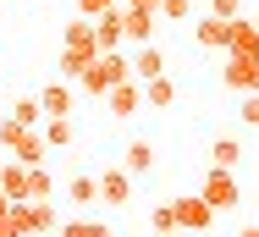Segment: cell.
Masks as SVG:
<instances>
[{
  "label": "cell",
  "instance_id": "17",
  "mask_svg": "<svg viewBox=\"0 0 259 237\" xmlns=\"http://www.w3.org/2000/svg\"><path fill=\"white\" fill-rule=\"evenodd\" d=\"M209 166L237 171V166H243V138H215V143H209Z\"/></svg>",
  "mask_w": 259,
  "mask_h": 237
},
{
  "label": "cell",
  "instance_id": "6",
  "mask_svg": "<svg viewBox=\"0 0 259 237\" xmlns=\"http://www.w3.org/2000/svg\"><path fill=\"white\" fill-rule=\"evenodd\" d=\"M94 188H100V204H133V177L121 171V166H105L100 177H94Z\"/></svg>",
  "mask_w": 259,
  "mask_h": 237
},
{
  "label": "cell",
  "instance_id": "10",
  "mask_svg": "<svg viewBox=\"0 0 259 237\" xmlns=\"http://www.w3.org/2000/svg\"><path fill=\"white\" fill-rule=\"evenodd\" d=\"M0 193H6L11 204H17V199H28V166H22V160H11V154L0 160Z\"/></svg>",
  "mask_w": 259,
  "mask_h": 237
},
{
  "label": "cell",
  "instance_id": "3",
  "mask_svg": "<svg viewBox=\"0 0 259 237\" xmlns=\"http://www.w3.org/2000/svg\"><path fill=\"white\" fill-rule=\"evenodd\" d=\"M221 83H226L232 94H259V55H248V50H226Z\"/></svg>",
  "mask_w": 259,
  "mask_h": 237
},
{
  "label": "cell",
  "instance_id": "11",
  "mask_svg": "<svg viewBox=\"0 0 259 237\" xmlns=\"http://www.w3.org/2000/svg\"><path fill=\"white\" fill-rule=\"evenodd\" d=\"M61 50H77V55H100V45H94V22H89V17H72V22H66V39H61Z\"/></svg>",
  "mask_w": 259,
  "mask_h": 237
},
{
  "label": "cell",
  "instance_id": "18",
  "mask_svg": "<svg viewBox=\"0 0 259 237\" xmlns=\"http://www.w3.org/2000/svg\"><path fill=\"white\" fill-rule=\"evenodd\" d=\"M11 160H22V166H45V160H50V143L39 138V127H33L28 138H22L17 149H11Z\"/></svg>",
  "mask_w": 259,
  "mask_h": 237
},
{
  "label": "cell",
  "instance_id": "37",
  "mask_svg": "<svg viewBox=\"0 0 259 237\" xmlns=\"http://www.w3.org/2000/svg\"><path fill=\"white\" fill-rule=\"evenodd\" d=\"M0 17H6V6H0Z\"/></svg>",
  "mask_w": 259,
  "mask_h": 237
},
{
  "label": "cell",
  "instance_id": "15",
  "mask_svg": "<svg viewBox=\"0 0 259 237\" xmlns=\"http://www.w3.org/2000/svg\"><path fill=\"white\" fill-rule=\"evenodd\" d=\"M39 138L50 143V149H66V143L77 138V122H72V116H45V122H39Z\"/></svg>",
  "mask_w": 259,
  "mask_h": 237
},
{
  "label": "cell",
  "instance_id": "19",
  "mask_svg": "<svg viewBox=\"0 0 259 237\" xmlns=\"http://www.w3.org/2000/svg\"><path fill=\"white\" fill-rule=\"evenodd\" d=\"M66 204H77V210H94V204H100V188H94V177H89V171L66 182Z\"/></svg>",
  "mask_w": 259,
  "mask_h": 237
},
{
  "label": "cell",
  "instance_id": "38",
  "mask_svg": "<svg viewBox=\"0 0 259 237\" xmlns=\"http://www.w3.org/2000/svg\"><path fill=\"white\" fill-rule=\"evenodd\" d=\"M0 160H6V154H0Z\"/></svg>",
  "mask_w": 259,
  "mask_h": 237
},
{
  "label": "cell",
  "instance_id": "24",
  "mask_svg": "<svg viewBox=\"0 0 259 237\" xmlns=\"http://www.w3.org/2000/svg\"><path fill=\"white\" fill-rule=\"evenodd\" d=\"M89 61H94V55H77V50H61V61H55V66H61V77H66V83H77V72H83Z\"/></svg>",
  "mask_w": 259,
  "mask_h": 237
},
{
  "label": "cell",
  "instance_id": "30",
  "mask_svg": "<svg viewBox=\"0 0 259 237\" xmlns=\"http://www.w3.org/2000/svg\"><path fill=\"white\" fill-rule=\"evenodd\" d=\"M121 6H160V0H121Z\"/></svg>",
  "mask_w": 259,
  "mask_h": 237
},
{
  "label": "cell",
  "instance_id": "20",
  "mask_svg": "<svg viewBox=\"0 0 259 237\" xmlns=\"http://www.w3.org/2000/svg\"><path fill=\"white\" fill-rule=\"evenodd\" d=\"M50 237H110V226H105V221H89V215H83V221H61V226H55Z\"/></svg>",
  "mask_w": 259,
  "mask_h": 237
},
{
  "label": "cell",
  "instance_id": "22",
  "mask_svg": "<svg viewBox=\"0 0 259 237\" xmlns=\"http://www.w3.org/2000/svg\"><path fill=\"white\" fill-rule=\"evenodd\" d=\"M28 133H33V127H22L17 116H0V154H11V149L28 138Z\"/></svg>",
  "mask_w": 259,
  "mask_h": 237
},
{
  "label": "cell",
  "instance_id": "33",
  "mask_svg": "<svg viewBox=\"0 0 259 237\" xmlns=\"http://www.w3.org/2000/svg\"><path fill=\"white\" fill-rule=\"evenodd\" d=\"M160 237H188V232H182V226H177V232H160Z\"/></svg>",
  "mask_w": 259,
  "mask_h": 237
},
{
  "label": "cell",
  "instance_id": "32",
  "mask_svg": "<svg viewBox=\"0 0 259 237\" xmlns=\"http://www.w3.org/2000/svg\"><path fill=\"white\" fill-rule=\"evenodd\" d=\"M0 237H11V232H6V210H0Z\"/></svg>",
  "mask_w": 259,
  "mask_h": 237
},
{
  "label": "cell",
  "instance_id": "5",
  "mask_svg": "<svg viewBox=\"0 0 259 237\" xmlns=\"http://www.w3.org/2000/svg\"><path fill=\"white\" fill-rule=\"evenodd\" d=\"M171 210H177V226H182V232H209V226H215V210H209L199 193H188V199H171Z\"/></svg>",
  "mask_w": 259,
  "mask_h": 237
},
{
  "label": "cell",
  "instance_id": "16",
  "mask_svg": "<svg viewBox=\"0 0 259 237\" xmlns=\"http://www.w3.org/2000/svg\"><path fill=\"white\" fill-rule=\"evenodd\" d=\"M94 45L100 50H121V6L105 11V17H94Z\"/></svg>",
  "mask_w": 259,
  "mask_h": 237
},
{
  "label": "cell",
  "instance_id": "25",
  "mask_svg": "<svg viewBox=\"0 0 259 237\" xmlns=\"http://www.w3.org/2000/svg\"><path fill=\"white\" fill-rule=\"evenodd\" d=\"M6 116H17L22 127H39V122H45V110H39V99H17V105H11Z\"/></svg>",
  "mask_w": 259,
  "mask_h": 237
},
{
  "label": "cell",
  "instance_id": "23",
  "mask_svg": "<svg viewBox=\"0 0 259 237\" xmlns=\"http://www.w3.org/2000/svg\"><path fill=\"white\" fill-rule=\"evenodd\" d=\"M149 232H177V210H171V199H165V204H155V210H149Z\"/></svg>",
  "mask_w": 259,
  "mask_h": 237
},
{
  "label": "cell",
  "instance_id": "21",
  "mask_svg": "<svg viewBox=\"0 0 259 237\" xmlns=\"http://www.w3.org/2000/svg\"><path fill=\"white\" fill-rule=\"evenodd\" d=\"M28 199H55V177H50V166H28Z\"/></svg>",
  "mask_w": 259,
  "mask_h": 237
},
{
  "label": "cell",
  "instance_id": "31",
  "mask_svg": "<svg viewBox=\"0 0 259 237\" xmlns=\"http://www.w3.org/2000/svg\"><path fill=\"white\" fill-rule=\"evenodd\" d=\"M237 237H259V226H243V232H237Z\"/></svg>",
  "mask_w": 259,
  "mask_h": 237
},
{
  "label": "cell",
  "instance_id": "9",
  "mask_svg": "<svg viewBox=\"0 0 259 237\" xmlns=\"http://www.w3.org/2000/svg\"><path fill=\"white\" fill-rule=\"evenodd\" d=\"M121 171H127V177H149V171H155V143H149V138H133L127 154H121Z\"/></svg>",
  "mask_w": 259,
  "mask_h": 237
},
{
  "label": "cell",
  "instance_id": "8",
  "mask_svg": "<svg viewBox=\"0 0 259 237\" xmlns=\"http://www.w3.org/2000/svg\"><path fill=\"white\" fill-rule=\"evenodd\" d=\"M72 99H77V89L66 77H55V83H45V94H39V110L45 116H72Z\"/></svg>",
  "mask_w": 259,
  "mask_h": 237
},
{
  "label": "cell",
  "instance_id": "14",
  "mask_svg": "<svg viewBox=\"0 0 259 237\" xmlns=\"http://www.w3.org/2000/svg\"><path fill=\"white\" fill-rule=\"evenodd\" d=\"M193 39L204 50H226V39H232V22H221V17H199L193 22Z\"/></svg>",
  "mask_w": 259,
  "mask_h": 237
},
{
  "label": "cell",
  "instance_id": "26",
  "mask_svg": "<svg viewBox=\"0 0 259 237\" xmlns=\"http://www.w3.org/2000/svg\"><path fill=\"white\" fill-rule=\"evenodd\" d=\"M155 17H171V22H188V17H193V0H160V6H155Z\"/></svg>",
  "mask_w": 259,
  "mask_h": 237
},
{
  "label": "cell",
  "instance_id": "2",
  "mask_svg": "<svg viewBox=\"0 0 259 237\" xmlns=\"http://www.w3.org/2000/svg\"><path fill=\"white\" fill-rule=\"evenodd\" d=\"M199 199H204L215 215H232V210L243 204V188H237V177H232V171L209 166V171H204V182H199Z\"/></svg>",
  "mask_w": 259,
  "mask_h": 237
},
{
  "label": "cell",
  "instance_id": "12",
  "mask_svg": "<svg viewBox=\"0 0 259 237\" xmlns=\"http://www.w3.org/2000/svg\"><path fill=\"white\" fill-rule=\"evenodd\" d=\"M127 66H133V77L144 83V77H160V72H165V55H160V45H138L127 55Z\"/></svg>",
  "mask_w": 259,
  "mask_h": 237
},
{
  "label": "cell",
  "instance_id": "28",
  "mask_svg": "<svg viewBox=\"0 0 259 237\" xmlns=\"http://www.w3.org/2000/svg\"><path fill=\"white\" fill-rule=\"evenodd\" d=\"M209 17H221V22L243 17V0H209Z\"/></svg>",
  "mask_w": 259,
  "mask_h": 237
},
{
  "label": "cell",
  "instance_id": "34",
  "mask_svg": "<svg viewBox=\"0 0 259 237\" xmlns=\"http://www.w3.org/2000/svg\"><path fill=\"white\" fill-rule=\"evenodd\" d=\"M6 204H11V199H6V193H0V210H6Z\"/></svg>",
  "mask_w": 259,
  "mask_h": 237
},
{
  "label": "cell",
  "instance_id": "27",
  "mask_svg": "<svg viewBox=\"0 0 259 237\" xmlns=\"http://www.w3.org/2000/svg\"><path fill=\"white\" fill-rule=\"evenodd\" d=\"M116 6H121V0H77V17L94 22V17H105V11H116Z\"/></svg>",
  "mask_w": 259,
  "mask_h": 237
},
{
  "label": "cell",
  "instance_id": "13",
  "mask_svg": "<svg viewBox=\"0 0 259 237\" xmlns=\"http://www.w3.org/2000/svg\"><path fill=\"white\" fill-rule=\"evenodd\" d=\"M138 89H144V105H149V110H171V105H177V83H171L165 72H160V77H144Z\"/></svg>",
  "mask_w": 259,
  "mask_h": 237
},
{
  "label": "cell",
  "instance_id": "4",
  "mask_svg": "<svg viewBox=\"0 0 259 237\" xmlns=\"http://www.w3.org/2000/svg\"><path fill=\"white\" fill-rule=\"evenodd\" d=\"M155 6H121V45L138 50V45H155Z\"/></svg>",
  "mask_w": 259,
  "mask_h": 237
},
{
  "label": "cell",
  "instance_id": "29",
  "mask_svg": "<svg viewBox=\"0 0 259 237\" xmlns=\"http://www.w3.org/2000/svg\"><path fill=\"white\" fill-rule=\"evenodd\" d=\"M237 116H243V127L259 133V94H243V110H237Z\"/></svg>",
  "mask_w": 259,
  "mask_h": 237
},
{
  "label": "cell",
  "instance_id": "7",
  "mask_svg": "<svg viewBox=\"0 0 259 237\" xmlns=\"http://www.w3.org/2000/svg\"><path fill=\"white\" fill-rule=\"evenodd\" d=\"M105 105H110V116H116V122L138 116V105H144V89H138V77H121L116 89H105Z\"/></svg>",
  "mask_w": 259,
  "mask_h": 237
},
{
  "label": "cell",
  "instance_id": "1",
  "mask_svg": "<svg viewBox=\"0 0 259 237\" xmlns=\"http://www.w3.org/2000/svg\"><path fill=\"white\" fill-rule=\"evenodd\" d=\"M121 77H133V66H127V50H100L83 72H77V94H94V99H105V89H116Z\"/></svg>",
  "mask_w": 259,
  "mask_h": 237
},
{
  "label": "cell",
  "instance_id": "35",
  "mask_svg": "<svg viewBox=\"0 0 259 237\" xmlns=\"http://www.w3.org/2000/svg\"><path fill=\"white\" fill-rule=\"evenodd\" d=\"M248 22H254V28H259V11H254V17H248Z\"/></svg>",
  "mask_w": 259,
  "mask_h": 237
},
{
  "label": "cell",
  "instance_id": "36",
  "mask_svg": "<svg viewBox=\"0 0 259 237\" xmlns=\"http://www.w3.org/2000/svg\"><path fill=\"white\" fill-rule=\"evenodd\" d=\"M0 116H6V99H0Z\"/></svg>",
  "mask_w": 259,
  "mask_h": 237
}]
</instances>
